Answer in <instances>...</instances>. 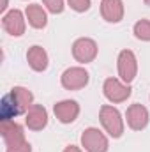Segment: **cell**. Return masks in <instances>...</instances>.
Here are the masks:
<instances>
[{
	"instance_id": "6da1fadb",
	"label": "cell",
	"mask_w": 150,
	"mask_h": 152,
	"mask_svg": "<svg viewBox=\"0 0 150 152\" xmlns=\"http://www.w3.org/2000/svg\"><path fill=\"white\" fill-rule=\"evenodd\" d=\"M99 120L104 127V131L111 136V138H120L124 134V118L122 113L111 106V104H103L99 110Z\"/></svg>"
},
{
	"instance_id": "7a4b0ae2",
	"label": "cell",
	"mask_w": 150,
	"mask_h": 152,
	"mask_svg": "<svg viewBox=\"0 0 150 152\" xmlns=\"http://www.w3.org/2000/svg\"><path fill=\"white\" fill-rule=\"evenodd\" d=\"M103 94L110 103L118 104V103H124L131 97L133 88H131V85L124 83L120 78H106L103 83Z\"/></svg>"
},
{
	"instance_id": "3957f363",
	"label": "cell",
	"mask_w": 150,
	"mask_h": 152,
	"mask_svg": "<svg viewBox=\"0 0 150 152\" xmlns=\"http://www.w3.org/2000/svg\"><path fill=\"white\" fill-rule=\"evenodd\" d=\"M117 71H118V78L131 85L134 81V78L138 75V58L134 55V51L131 50H122L118 53V58H117Z\"/></svg>"
},
{
	"instance_id": "277c9868",
	"label": "cell",
	"mask_w": 150,
	"mask_h": 152,
	"mask_svg": "<svg viewBox=\"0 0 150 152\" xmlns=\"http://www.w3.org/2000/svg\"><path fill=\"white\" fill-rule=\"evenodd\" d=\"M81 147L87 152H108L110 142H108V136L101 129L88 127L81 134Z\"/></svg>"
},
{
	"instance_id": "5b68a950",
	"label": "cell",
	"mask_w": 150,
	"mask_h": 152,
	"mask_svg": "<svg viewBox=\"0 0 150 152\" xmlns=\"http://www.w3.org/2000/svg\"><path fill=\"white\" fill-rule=\"evenodd\" d=\"M99 53V48H97V42L90 37H79L73 42V57H74L76 62L79 64H90L95 60Z\"/></svg>"
},
{
	"instance_id": "8992f818",
	"label": "cell",
	"mask_w": 150,
	"mask_h": 152,
	"mask_svg": "<svg viewBox=\"0 0 150 152\" xmlns=\"http://www.w3.org/2000/svg\"><path fill=\"white\" fill-rule=\"evenodd\" d=\"M90 81V75L85 67L81 66H74V67H69L66 69L62 76H60V83L66 90H79L83 87H87Z\"/></svg>"
},
{
	"instance_id": "52a82bcc",
	"label": "cell",
	"mask_w": 150,
	"mask_h": 152,
	"mask_svg": "<svg viewBox=\"0 0 150 152\" xmlns=\"http://www.w3.org/2000/svg\"><path fill=\"white\" fill-rule=\"evenodd\" d=\"M2 27L12 37H21L27 28V16L20 9H11L2 14Z\"/></svg>"
},
{
	"instance_id": "ba28073f",
	"label": "cell",
	"mask_w": 150,
	"mask_h": 152,
	"mask_svg": "<svg viewBox=\"0 0 150 152\" xmlns=\"http://www.w3.org/2000/svg\"><path fill=\"white\" fill-rule=\"evenodd\" d=\"M0 133H2L5 149L7 147H18V145H21V143L27 142L23 126H20L14 120H4V122H0Z\"/></svg>"
},
{
	"instance_id": "9c48e42d",
	"label": "cell",
	"mask_w": 150,
	"mask_h": 152,
	"mask_svg": "<svg viewBox=\"0 0 150 152\" xmlns=\"http://www.w3.org/2000/svg\"><path fill=\"white\" fill-rule=\"evenodd\" d=\"M125 120H127V126H129L133 131H143V129L149 126L150 113L143 104L134 103V104H131V106L127 108V112H125Z\"/></svg>"
},
{
	"instance_id": "30bf717a",
	"label": "cell",
	"mask_w": 150,
	"mask_h": 152,
	"mask_svg": "<svg viewBox=\"0 0 150 152\" xmlns=\"http://www.w3.org/2000/svg\"><path fill=\"white\" fill-rule=\"evenodd\" d=\"M53 113H55V117L62 124H73L76 118H78V115H79V104L76 101H73V99L58 101L53 106Z\"/></svg>"
},
{
	"instance_id": "8fae6325",
	"label": "cell",
	"mask_w": 150,
	"mask_h": 152,
	"mask_svg": "<svg viewBox=\"0 0 150 152\" xmlns=\"http://www.w3.org/2000/svg\"><path fill=\"white\" fill-rule=\"evenodd\" d=\"M25 126L30 131H42L48 126V110L42 104H32L25 113Z\"/></svg>"
},
{
	"instance_id": "7c38bea8",
	"label": "cell",
	"mask_w": 150,
	"mask_h": 152,
	"mask_svg": "<svg viewBox=\"0 0 150 152\" xmlns=\"http://www.w3.org/2000/svg\"><path fill=\"white\" fill-rule=\"evenodd\" d=\"M124 2L122 0H101V16L108 23H120L124 20Z\"/></svg>"
},
{
	"instance_id": "4fadbf2b",
	"label": "cell",
	"mask_w": 150,
	"mask_h": 152,
	"mask_svg": "<svg viewBox=\"0 0 150 152\" xmlns=\"http://www.w3.org/2000/svg\"><path fill=\"white\" fill-rule=\"evenodd\" d=\"M27 62H28V66H30L32 71L42 73V71H46L48 66H50V57H48V53H46V50H44L42 46L34 44V46H30L28 51H27Z\"/></svg>"
},
{
	"instance_id": "5bb4252c",
	"label": "cell",
	"mask_w": 150,
	"mask_h": 152,
	"mask_svg": "<svg viewBox=\"0 0 150 152\" xmlns=\"http://www.w3.org/2000/svg\"><path fill=\"white\" fill-rule=\"evenodd\" d=\"M11 96L14 99V104H16L20 115H25L30 110V106L34 104V94L27 87H12L11 88Z\"/></svg>"
},
{
	"instance_id": "9a60e30c",
	"label": "cell",
	"mask_w": 150,
	"mask_h": 152,
	"mask_svg": "<svg viewBox=\"0 0 150 152\" xmlns=\"http://www.w3.org/2000/svg\"><path fill=\"white\" fill-rule=\"evenodd\" d=\"M25 16H27V21L32 28H44L48 25V14H46V9L41 5V4H30L27 5L25 9Z\"/></svg>"
},
{
	"instance_id": "2e32d148",
	"label": "cell",
	"mask_w": 150,
	"mask_h": 152,
	"mask_svg": "<svg viewBox=\"0 0 150 152\" xmlns=\"http://www.w3.org/2000/svg\"><path fill=\"white\" fill-rule=\"evenodd\" d=\"M134 37L140 41H150V20H138L133 27Z\"/></svg>"
},
{
	"instance_id": "e0dca14e",
	"label": "cell",
	"mask_w": 150,
	"mask_h": 152,
	"mask_svg": "<svg viewBox=\"0 0 150 152\" xmlns=\"http://www.w3.org/2000/svg\"><path fill=\"white\" fill-rule=\"evenodd\" d=\"M42 5L51 14H60L66 7V0H42Z\"/></svg>"
},
{
	"instance_id": "ac0fdd59",
	"label": "cell",
	"mask_w": 150,
	"mask_h": 152,
	"mask_svg": "<svg viewBox=\"0 0 150 152\" xmlns=\"http://www.w3.org/2000/svg\"><path fill=\"white\" fill-rule=\"evenodd\" d=\"M67 5L76 12H85L90 9V0H67Z\"/></svg>"
},
{
	"instance_id": "d6986e66",
	"label": "cell",
	"mask_w": 150,
	"mask_h": 152,
	"mask_svg": "<svg viewBox=\"0 0 150 152\" xmlns=\"http://www.w3.org/2000/svg\"><path fill=\"white\" fill-rule=\"evenodd\" d=\"M5 152H32V145L28 142H25V143H21L18 147H7Z\"/></svg>"
},
{
	"instance_id": "ffe728a7",
	"label": "cell",
	"mask_w": 150,
	"mask_h": 152,
	"mask_svg": "<svg viewBox=\"0 0 150 152\" xmlns=\"http://www.w3.org/2000/svg\"><path fill=\"white\" fill-rule=\"evenodd\" d=\"M64 152H83L79 147H76V145H67L66 149H64Z\"/></svg>"
},
{
	"instance_id": "44dd1931",
	"label": "cell",
	"mask_w": 150,
	"mask_h": 152,
	"mask_svg": "<svg viewBox=\"0 0 150 152\" xmlns=\"http://www.w3.org/2000/svg\"><path fill=\"white\" fill-rule=\"evenodd\" d=\"M7 7H9V0H2V5H0L2 14H5V12H7Z\"/></svg>"
},
{
	"instance_id": "7402d4cb",
	"label": "cell",
	"mask_w": 150,
	"mask_h": 152,
	"mask_svg": "<svg viewBox=\"0 0 150 152\" xmlns=\"http://www.w3.org/2000/svg\"><path fill=\"white\" fill-rule=\"evenodd\" d=\"M145 2V5H150V0H143Z\"/></svg>"
}]
</instances>
